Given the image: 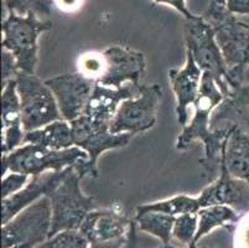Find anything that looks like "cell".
I'll return each instance as SVG.
<instances>
[{
	"mask_svg": "<svg viewBox=\"0 0 249 248\" xmlns=\"http://www.w3.org/2000/svg\"><path fill=\"white\" fill-rule=\"evenodd\" d=\"M235 248H249V212L244 213L235 231Z\"/></svg>",
	"mask_w": 249,
	"mask_h": 248,
	"instance_id": "obj_31",
	"label": "cell"
},
{
	"mask_svg": "<svg viewBox=\"0 0 249 248\" xmlns=\"http://www.w3.org/2000/svg\"><path fill=\"white\" fill-rule=\"evenodd\" d=\"M14 78L17 81L25 133L63 119L53 92L45 81L37 78L35 75L22 71H18Z\"/></svg>",
	"mask_w": 249,
	"mask_h": 248,
	"instance_id": "obj_6",
	"label": "cell"
},
{
	"mask_svg": "<svg viewBox=\"0 0 249 248\" xmlns=\"http://www.w3.org/2000/svg\"><path fill=\"white\" fill-rule=\"evenodd\" d=\"M1 60H3V87L8 83L10 79H13L15 77V75L18 74V63L17 58L10 51L3 49V56H1Z\"/></svg>",
	"mask_w": 249,
	"mask_h": 248,
	"instance_id": "obj_30",
	"label": "cell"
},
{
	"mask_svg": "<svg viewBox=\"0 0 249 248\" xmlns=\"http://www.w3.org/2000/svg\"><path fill=\"white\" fill-rule=\"evenodd\" d=\"M197 220V213H183V215L178 216L173 229L174 237L178 238L180 242L194 245L196 232L198 229Z\"/></svg>",
	"mask_w": 249,
	"mask_h": 248,
	"instance_id": "obj_27",
	"label": "cell"
},
{
	"mask_svg": "<svg viewBox=\"0 0 249 248\" xmlns=\"http://www.w3.org/2000/svg\"><path fill=\"white\" fill-rule=\"evenodd\" d=\"M216 3L221 4V5H226V0H214Z\"/></svg>",
	"mask_w": 249,
	"mask_h": 248,
	"instance_id": "obj_35",
	"label": "cell"
},
{
	"mask_svg": "<svg viewBox=\"0 0 249 248\" xmlns=\"http://www.w3.org/2000/svg\"><path fill=\"white\" fill-rule=\"evenodd\" d=\"M24 144L41 145L53 150H63L74 147L71 124L62 119L47 124L40 129L26 132Z\"/></svg>",
	"mask_w": 249,
	"mask_h": 248,
	"instance_id": "obj_21",
	"label": "cell"
},
{
	"mask_svg": "<svg viewBox=\"0 0 249 248\" xmlns=\"http://www.w3.org/2000/svg\"><path fill=\"white\" fill-rule=\"evenodd\" d=\"M72 128L74 147L83 149L88 154V159L81 160L74 165V170L83 177L98 176L97 161L103 152L123 148L128 145L134 134L110 133L109 127H97L87 120L85 115L70 122Z\"/></svg>",
	"mask_w": 249,
	"mask_h": 248,
	"instance_id": "obj_8",
	"label": "cell"
},
{
	"mask_svg": "<svg viewBox=\"0 0 249 248\" xmlns=\"http://www.w3.org/2000/svg\"><path fill=\"white\" fill-rule=\"evenodd\" d=\"M38 248H87V238L74 231H63Z\"/></svg>",
	"mask_w": 249,
	"mask_h": 248,
	"instance_id": "obj_28",
	"label": "cell"
},
{
	"mask_svg": "<svg viewBox=\"0 0 249 248\" xmlns=\"http://www.w3.org/2000/svg\"><path fill=\"white\" fill-rule=\"evenodd\" d=\"M183 33L186 41V51L192 55L201 71L211 75L223 95H227L230 91L227 83L228 67L217 44L212 27L202 17L195 15L192 19H185Z\"/></svg>",
	"mask_w": 249,
	"mask_h": 248,
	"instance_id": "obj_7",
	"label": "cell"
},
{
	"mask_svg": "<svg viewBox=\"0 0 249 248\" xmlns=\"http://www.w3.org/2000/svg\"><path fill=\"white\" fill-rule=\"evenodd\" d=\"M153 1H155V3L158 4H166V5L173 6V8L176 9L181 15H183V18H185L186 20H190L192 19V18H195L194 14H191L189 10H187L185 0H153Z\"/></svg>",
	"mask_w": 249,
	"mask_h": 248,
	"instance_id": "obj_33",
	"label": "cell"
},
{
	"mask_svg": "<svg viewBox=\"0 0 249 248\" xmlns=\"http://www.w3.org/2000/svg\"><path fill=\"white\" fill-rule=\"evenodd\" d=\"M219 170L221 175L218 179L207 186L198 197L201 209L225 205L232 208L237 212H249V184L241 179L233 177L222 160Z\"/></svg>",
	"mask_w": 249,
	"mask_h": 248,
	"instance_id": "obj_14",
	"label": "cell"
},
{
	"mask_svg": "<svg viewBox=\"0 0 249 248\" xmlns=\"http://www.w3.org/2000/svg\"><path fill=\"white\" fill-rule=\"evenodd\" d=\"M25 131L20 98L15 78L10 79L3 87L1 95V152L3 155L11 153L24 144Z\"/></svg>",
	"mask_w": 249,
	"mask_h": 248,
	"instance_id": "obj_16",
	"label": "cell"
},
{
	"mask_svg": "<svg viewBox=\"0 0 249 248\" xmlns=\"http://www.w3.org/2000/svg\"><path fill=\"white\" fill-rule=\"evenodd\" d=\"M29 177H30L29 175L19 174V172H10V174L4 175L3 184H1L3 199H8L11 195L17 194L18 191L24 189Z\"/></svg>",
	"mask_w": 249,
	"mask_h": 248,
	"instance_id": "obj_29",
	"label": "cell"
},
{
	"mask_svg": "<svg viewBox=\"0 0 249 248\" xmlns=\"http://www.w3.org/2000/svg\"><path fill=\"white\" fill-rule=\"evenodd\" d=\"M86 159H88V154L78 147L53 150L41 145L25 144L3 155L1 174L4 176L9 172L37 176L46 172H61L74 167L78 161Z\"/></svg>",
	"mask_w": 249,
	"mask_h": 248,
	"instance_id": "obj_4",
	"label": "cell"
},
{
	"mask_svg": "<svg viewBox=\"0 0 249 248\" xmlns=\"http://www.w3.org/2000/svg\"><path fill=\"white\" fill-rule=\"evenodd\" d=\"M142 87L140 83L130 82L121 88H113L97 82L82 115L93 126L109 127L122 102L138 97Z\"/></svg>",
	"mask_w": 249,
	"mask_h": 248,
	"instance_id": "obj_13",
	"label": "cell"
},
{
	"mask_svg": "<svg viewBox=\"0 0 249 248\" xmlns=\"http://www.w3.org/2000/svg\"><path fill=\"white\" fill-rule=\"evenodd\" d=\"M197 215L198 229L196 232V237H195V243L211 229H213L214 227L223 226L228 222H235L238 220L237 211L233 210L230 206H225V205L203 208L198 211Z\"/></svg>",
	"mask_w": 249,
	"mask_h": 248,
	"instance_id": "obj_23",
	"label": "cell"
},
{
	"mask_svg": "<svg viewBox=\"0 0 249 248\" xmlns=\"http://www.w3.org/2000/svg\"><path fill=\"white\" fill-rule=\"evenodd\" d=\"M226 8L234 15H249V0H226Z\"/></svg>",
	"mask_w": 249,
	"mask_h": 248,
	"instance_id": "obj_32",
	"label": "cell"
},
{
	"mask_svg": "<svg viewBox=\"0 0 249 248\" xmlns=\"http://www.w3.org/2000/svg\"><path fill=\"white\" fill-rule=\"evenodd\" d=\"M52 1L60 10L71 13V11L78 10L82 6L85 0H52Z\"/></svg>",
	"mask_w": 249,
	"mask_h": 248,
	"instance_id": "obj_34",
	"label": "cell"
},
{
	"mask_svg": "<svg viewBox=\"0 0 249 248\" xmlns=\"http://www.w3.org/2000/svg\"><path fill=\"white\" fill-rule=\"evenodd\" d=\"M128 220L112 210L92 211L81 226V233L92 243H102L122 236Z\"/></svg>",
	"mask_w": 249,
	"mask_h": 248,
	"instance_id": "obj_19",
	"label": "cell"
},
{
	"mask_svg": "<svg viewBox=\"0 0 249 248\" xmlns=\"http://www.w3.org/2000/svg\"><path fill=\"white\" fill-rule=\"evenodd\" d=\"M186 65L181 70H170L169 77L176 95V113L181 127L187 126V107L197 99L203 72L196 65L192 55L186 51Z\"/></svg>",
	"mask_w": 249,
	"mask_h": 248,
	"instance_id": "obj_17",
	"label": "cell"
},
{
	"mask_svg": "<svg viewBox=\"0 0 249 248\" xmlns=\"http://www.w3.org/2000/svg\"><path fill=\"white\" fill-rule=\"evenodd\" d=\"M214 33L228 67L230 88L243 85L244 71L249 66V24L241 21L226 5L212 0L202 15Z\"/></svg>",
	"mask_w": 249,
	"mask_h": 248,
	"instance_id": "obj_2",
	"label": "cell"
},
{
	"mask_svg": "<svg viewBox=\"0 0 249 248\" xmlns=\"http://www.w3.org/2000/svg\"><path fill=\"white\" fill-rule=\"evenodd\" d=\"M200 210L201 204L198 197L180 195V196H175L173 199L164 200V201L142 205L137 209V212L138 215L145 212H160L171 216H180L183 213H197Z\"/></svg>",
	"mask_w": 249,
	"mask_h": 248,
	"instance_id": "obj_22",
	"label": "cell"
},
{
	"mask_svg": "<svg viewBox=\"0 0 249 248\" xmlns=\"http://www.w3.org/2000/svg\"><path fill=\"white\" fill-rule=\"evenodd\" d=\"M81 179L82 176L73 167L60 186L49 196L52 204V225L49 237L61 231L81 229L88 213L97 208L94 199L83 195L80 186Z\"/></svg>",
	"mask_w": 249,
	"mask_h": 248,
	"instance_id": "obj_5",
	"label": "cell"
},
{
	"mask_svg": "<svg viewBox=\"0 0 249 248\" xmlns=\"http://www.w3.org/2000/svg\"><path fill=\"white\" fill-rule=\"evenodd\" d=\"M73 167L66 168L61 172H46L41 175L31 177L30 183L26 184L24 189L11 195L8 199H3V225L9 222L20 211L30 206L38 199L50 195L60 186L66 175L71 172Z\"/></svg>",
	"mask_w": 249,
	"mask_h": 248,
	"instance_id": "obj_15",
	"label": "cell"
},
{
	"mask_svg": "<svg viewBox=\"0 0 249 248\" xmlns=\"http://www.w3.org/2000/svg\"><path fill=\"white\" fill-rule=\"evenodd\" d=\"M219 123L249 132V85L230 88L225 98L211 115V129H218Z\"/></svg>",
	"mask_w": 249,
	"mask_h": 248,
	"instance_id": "obj_18",
	"label": "cell"
},
{
	"mask_svg": "<svg viewBox=\"0 0 249 248\" xmlns=\"http://www.w3.org/2000/svg\"><path fill=\"white\" fill-rule=\"evenodd\" d=\"M135 220L139 224L142 231H145L151 235L159 237L165 245H167L173 233L175 225V216L160 212H145L137 215Z\"/></svg>",
	"mask_w": 249,
	"mask_h": 248,
	"instance_id": "obj_24",
	"label": "cell"
},
{
	"mask_svg": "<svg viewBox=\"0 0 249 248\" xmlns=\"http://www.w3.org/2000/svg\"><path fill=\"white\" fill-rule=\"evenodd\" d=\"M52 22L41 20L35 13L18 15L9 11L1 22V41L4 50H8L17 58L18 70L26 74L35 75L37 63V40L40 34L50 30Z\"/></svg>",
	"mask_w": 249,
	"mask_h": 248,
	"instance_id": "obj_3",
	"label": "cell"
},
{
	"mask_svg": "<svg viewBox=\"0 0 249 248\" xmlns=\"http://www.w3.org/2000/svg\"><path fill=\"white\" fill-rule=\"evenodd\" d=\"M221 160L235 179L249 184V132L235 127L222 149Z\"/></svg>",
	"mask_w": 249,
	"mask_h": 248,
	"instance_id": "obj_20",
	"label": "cell"
},
{
	"mask_svg": "<svg viewBox=\"0 0 249 248\" xmlns=\"http://www.w3.org/2000/svg\"><path fill=\"white\" fill-rule=\"evenodd\" d=\"M53 92L63 119L67 122L83 114L97 82L82 74H65L45 81Z\"/></svg>",
	"mask_w": 249,
	"mask_h": 248,
	"instance_id": "obj_11",
	"label": "cell"
},
{
	"mask_svg": "<svg viewBox=\"0 0 249 248\" xmlns=\"http://www.w3.org/2000/svg\"><path fill=\"white\" fill-rule=\"evenodd\" d=\"M225 98L213 77L208 72H203L201 88L197 99L195 101V115L189 126L183 127L182 133L176 140V148L185 150L190 148L195 140H202L205 144V156L200 159L202 176L211 179L221 165L222 149L227 143L235 127H225L221 129H211V115L213 109Z\"/></svg>",
	"mask_w": 249,
	"mask_h": 248,
	"instance_id": "obj_1",
	"label": "cell"
},
{
	"mask_svg": "<svg viewBox=\"0 0 249 248\" xmlns=\"http://www.w3.org/2000/svg\"><path fill=\"white\" fill-rule=\"evenodd\" d=\"M4 13L14 11L18 15L35 13L37 17H49L51 14L52 0H3Z\"/></svg>",
	"mask_w": 249,
	"mask_h": 248,
	"instance_id": "obj_25",
	"label": "cell"
},
{
	"mask_svg": "<svg viewBox=\"0 0 249 248\" xmlns=\"http://www.w3.org/2000/svg\"><path fill=\"white\" fill-rule=\"evenodd\" d=\"M77 67L83 76L98 82L106 72L107 63H106L103 52H87L78 57Z\"/></svg>",
	"mask_w": 249,
	"mask_h": 248,
	"instance_id": "obj_26",
	"label": "cell"
},
{
	"mask_svg": "<svg viewBox=\"0 0 249 248\" xmlns=\"http://www.w3.org/2000/svg\"><path fill=\"white\" fill-rule=\"evenodd\" d=\"M161 95L162 90L159 85L144 86L138 97L122 102L110 122V133H130L135 135L153 128Z\"/></svg>",
	"mask_w": 249,
	"mask_h": 248,
	"instance_id": "obj_10",
	"label": "cell"
},
{
	"mask_svg": "<svg viewBox=\"0 0 249 248\" xmlns=\"http://www.w3.org/2000/svg\"><path fill=\"white\" fill-rule=\"evenodd\" d=\"M107 68L98 83L107 87L121 88L124 83H140L145 76L146 61L142 52L122 46L108 47L103 51Z\"/></svg>",
	"mask_w": 249,
	"mask_h": 248,
	"instance_id": "obj_12",
	"label": "cell"
},
{
	"mask_svg": "<svg viewBox=\"0 0 249 248\" xmlns=\"http://www.w3.org/2000/svg\"><path fill=\"white\" fill-rule=\"evenodd\" d=\"M51 225V200L44 196L4 225V248H33L49 237Z\"/></svg>",
	"mask_w": 249,
	"mask_h": 248,
	"instance_id": "obj_9",
	"label": "cell"
}]
</instances>
